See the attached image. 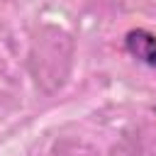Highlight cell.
Masks as SVG:
<instances>
[{
  "label": "cell",
  "mask_w": 156,
  "mask_h": 156,
  "mask_svg": "<svg viewBox=\"0 0 156 156\" xmlns=\"http://www.w3.org/2000/svg\"><path fill=\"white\" fill-rule=\"evenodd\" d=\"M124 46H127V51L134 58H139L141 63L156 68V37L151 32H146V29H132V32H127Z\"/></svg>",
  "instance_id": "1"
}]
</instances>
